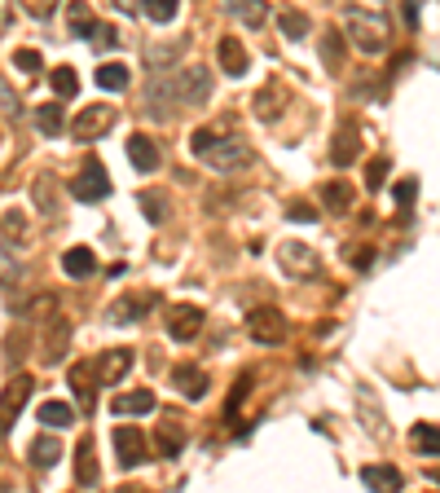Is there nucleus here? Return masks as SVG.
I'll use <instances>...</instances> for the list:
<instances>
[{
  "label": "nucleus",
  "mask_w": 440,
  "mask_h": 493,
  "mask_svg": "<svg viewBox=\"0 0 440 493\" xmlns=\"http://www.w3.org/2000/svg\"><path fill=\"white\" fill-rule=\"evenodd\" d=\"M159 98H172V102H181V106H203L208 98H212V75H208V67H172V71H154V80H150V89H145V106H154Z\"/></svg>",
  "instance_id": "obj_1"
},
{
  "label": "nucleus",
  "mask_w": 440,
  "mask_h": 493,
  "mask_svg": "<svg viewBox=\"0 0 440 493\" xmlns=\"http://www.w3.org/2000/svg\"><path fill=\"white\" fill-rule=\"evenodd\" d=\"M190 150H194V159L212 163L216 172H238V168L251 163V145H247L242 137H220L212 128H199V132L190 137Z\"/></svg>",
  "instance_id": "obj_2"
},
{
  "label": "nucleus",
  "mask_w": 440,
  "mask_h": 493,
  "mask_svg": "<svg viewBox=\"0 0 440 493\" xmlns=\"http://www.w3.org/2000/svg\"><path fill=\"white\" fill-rule=\"evenodd\" d=\"M343 35L361 49V53H383L392 31H388V18L383 13H365L361 4H348L343 9Z\"/></svg>",
  "instance_id": "obj_3"
},
{
  "label": "nucleus",
  "mask_w": 440,
  "mask_h": 493,
  "mask_svg": "<svg viewBox=\"0 0 440 493\" xmlns=\"http://www.w3.org/2000/svg\"><path fill=\"white\" fill-rule=\"evenodd\" d=\"M247 335H251L255 344H282V340H287V313L273 309V304L251 309V313H247Z\"/></svg>",
  "instance_id": "obj_4"
},
{
  "label": "nucleus",
  "mask_w": 440,
  "mask_h": 493,
  "mask_svg": "<svg viewBox=\"0 0 440 493\" xmlns=\"http://www.w3.org/2000/svg\"><path fill=\"white\" fill-rule=\"evenodd\" d=\"M31 392H35V379H31V374H13V379L4 383V392H0V436L13 432V419L22 414V405L31 401Z\"/></svg>",
  "instance_id": "obj_5"
},
{
  "label": "nucleus",
  "mask_w": 440,
  "mask_h": 493,
  "mask_svg": "<svg viewBox=\"0 0 440 493\" xmlns=\"http://www.w3.org/2000/svg\"><path fill=\"white\" fill-rule=\"evenodd\" d=\"M71 194H75L80 203H102V199H110V176H106V168H102V159H89V163L80 168V176L71 181Z\"/></svg>",
  "instance_id": "obj_6"
},
{
  "label": "nucleus",
  "mask_w": 440,
  "mask_h": 493,
  "mask_svg": "<svg viewBox=\"0 0 440 493\" xmlns=\"http://www.w3.org/2000/svg\"><path fill=\"white\" fill-rule=\"evenodd\" d=\"M110 123H114V106L106 102H93L89 111H80L75 123H71V132H75V141H98V137H106Z\"/></svg>",
  "instance_id": "obj_7"
},
{
  "label": "nucleus",
  "mask_w": 440,
  "mask_h": 493,
  "mask_svg": "<svg viewBox=\"0 0 440 493\" xmlns=\"http://www.w3.org/2000/svg\"><path fill=\"white\" fill-rule=\"evenodd\" d=\"M114 458H119V467L123 472H132V467H141L150 454H145V436H141V427H114Z\"/></svg>",
  "instance_id": "obj_8"
},
{
  "label": "nucleus",
  "mask_w": 440,
  "mask_h": 493,
  "mask_svg": "<svg viewBox=\"0 0 440 493\" xmlns=\"http://www.w3.org/2000/svg\"><path fill=\"white\" fill-rule=\"evenodd\" d=\"M199 331H203V309L199 304H172L168 309V335L177 344H190Z\"/></svg>",
  "instance_id": "obj_9"
},
{
  "label": "nucleus",
  "mask_w": 440,
  "mask_h": 493,
  "mask_svg": "<svg viewBox=\"0 0 440 493\" xmlns=\"http://www.w3.org/2000/svg\"><path fill=\"white\" fill-rule=\"evenodd\" d=\"M132 362H137V353H132V348H106V353L98 357L93 374H98V383H123V379H128V370H132Z\"/></svg>",
  "instance_id": "obj_10"
},
{
  "label": "nucleus",
  "mask_w": 440,
  "mask_h": 493,
  "mask_svg": "<svg viewBox=\"0 0 440 493\" xmlns=\"http://www.w3.org/2000/svg\"><path fill=\"white\" fill-rule=\"evenodd\" d=\"M216 62H220V71H224L229 80H242V75H247V67H251V58H247V49H242V40H238V35H220Z\"/></svg>",
  "instance_id": "obj_11"
},
{
  "label": "nucleus",
  "mask_w": 440,
  "mask_h": 493,
  "mask_svg": "<svg viewBox=\"0 0 440 493\" xmlns=\"http://www.w3.org/2000/svg\"><path fill=\"white\" fill-rule=\"evenodd\" d=\"M71 392H75V401H80V410H98V374L93 366H84V362H75L71 366Z\"/></svg>",
  "instance_id": "obj_12"
},
{
  "label": "nucleus",
  "mask_w": 440,
  "mask_h": 493,
  "mask_svg": "<svg viewBox=\"0 0 440 493\" xmlns=\"http://www.w3.org/2000/svg\"><path fill=\"white\" fill-rule=\"evenodd\" d=\"M128 159H132L137 172H154L159 168V141L145 137V132H132L128 137Z\"/></svg>",
  "instance_id": "obj_13"
},
{
  "label": "nucleus",
  "mask_w": 440,
  "mask_h": 493,
  "mask_svg": "<svg viewBox=\"0 0 440 493\" xmlns=\"http://www.w3.org/2000/svg\"><path fill=\"white\" fill-rule=\"evenodd\" d=\"M110 410H114L119 419H132V414H150V410H154V392H150V387H132V392H119V396L110 401Z\"/></svg>",
  "instance_id": "obj_14"
},
{
  "label": "nucleus",
  "mask_w": 440,
  "mask_h": 493,
  "mask_svg": "<svg viewBox=\"0 0 440 493\" xmlns=\"http://www.w3.org/2000/svg\"><path fill=\"white\" fill-rule=\"evenodd\" d=\"M287 98H291V93H287V84H278V80H273V84H264V89L255 93V115H260L264 123L278 120V115L287 111Z\"/></svg>",
  "instance_id": "obj_15"
},
{
  "label": "nucleus",
  "mask_w": 440,
  "mask_h": 493,
  "mask_svg": "<svg viewBox=\"0 0 440 493\" xmlns=\"http://www.w3.org/2000/svg\"><path fill=\"white\" fill-rule=\"evenodd\" d=\"M62 269H67V278L89 282V278L98 273V255H93L89 246H71V251H62Z\"/></svg>",
  "instance_id": "obj_16"
},
{
  "label": "nucleus",
  "mask_w": 440,
  "mask_h": 493,
  "mask_svg": "<svg viewBox=\"0 0 440 493\" xmlns=\"http://www.w3.org/2000/svg\"><path fill=\"white\" fill-rule=\"evenodd\" d=\"M181 450H185V427H181L177 414H163V419H159V454H163V458H177Z\"/></svg>",
  "instance_id": "obj_17"
},
{
  "label": "nucleus",
  "mask_w": 440,
  "mask_h": 493,
  "mask_svg": "<svg viewBox=\"0 0 440 493\" xmlns=\"http://www.w3.org/2000/svg\"><path fill=\"white\" fill-rule=\"evenodd\" d=\"M172 383H177V392L190 396V401H203V396H208V370H199V366H177L172 370Z\"/></svg>",
  "instance_id": "obj_18"
},
{
  "label": "nucleus",
  "mask_w": 440,
  "mask_h": 493,
  "mask_svg": "<svg viewBox=\"0 0 440 493\" xmlns=\"http://www.w3.org/2000/svg\"><path fill=\"white\" fill-rule=\"evenodd\" d=\"M361 485L392 493V489H401V485H405V476H401L397 467H388V463H365V467H361Z\"/></svg>",
  "instance_id": "obj_19"
},
{
  "label": "nucleus",
  "mask_w": 440,
  "mask_h": 493,
  "mask_svg": "<svg viewBox=\"0 0 440 493\" xmlns=\"http://www.w3.org/2000/svg\"><path fill=\"white\" fill-rule=\"evenodd\" d=\"M22 282V260H18V243L0 230V286Z\"/></svg>",
  "instance_id": "obj_20"
},
{
  "label": "nucleus",
  "mask_w": 440,
  "mask_h": 493,
  "mask_svg": "<svg viewBox=\"0 0 440 493\" xmlns=\"http://www.w3.org/2000/svg\"><path fill=\"white\" fill-rule=\"evenodd\" d=\"M67 344H71V326H67V317L53 313V326H49V335H44V362H49V366L62 362V357H67Z\"/></svg>",
  "instance_id": "obj_21"
},
{
  "label": "nucleus",
  "mask_w": 440,
  "mask_h": 493,
  "mask_svg": "<svg viewBox=\"0 0 440 493\" xmlns=\"http://www.w3.org/2000/svg\"><path fill=\"white\" fill-rule=\"evenodd\" d=\"M278 260H282V269H287V273H318V255H313L309 246L282 243V251H278Z\"/></svg>",
  "instance_id": "obj_22"
},
{
  "label": "nucleus",
  "mask_w": 440,
  "mask_h": 493,
  "mask_svg": "<svg viewBox=\"0 0 440 493\" xmlns=\"http://www.w3.org/2000/svg\"><path fill=\"white\" fill-rule=\"evenodd\" d=\"M145 309H154V295H128V300H119V304L110 309V322H114V326H123V322H141Z\"/></svg>",
  "instance_id": "obj_23"
},
{
  "label": "nucleus",
  "mask_w": 440,
  "mask_h": 493,
  "mask_svg": "<svg viewBox=\"0 0 440 493\" xmlns=\"http://www.w3.org/2000/svg\"><path fill=\"white\" fill-rule=\"evenodd\" d=\"M27 454H31V467H35V472H49V467H58L62 445H58L53 436H35V441L27 445Z\"/></svg>",
  "instance_id": "obj_24"
},
{
  "label": "nucleus",
  "mask_w": 440,
  "mask_h": 493,
  "mask_svg": "<svg viewBox=\"0 0 440 493\" xmlns=\"http://www.w3.org/2000/svg\"><path fill=\"white\" fill-rule=\"evenodd\" d=\"M357 154H361V137H357L352 128H343V132L330 141V159H334V168H348V163H357Z\"/></svg>",
  "instance_id": "obj_25"
},
{
  "label": "nucleus",
  "mask_w": 440,
  "mask_h": 493,
  "mask_svg": "<svg viewBox=\"0 0 440 493\" xmlns=\"http://www.w3.org/2000/svg\"><path fill=\"white\" fill-rule=\"evenodd\" d=\"M75 481H80V485H98V454H93V436H84V441H80V450H75Z\"/></svg>",
  "instance_id": "obj_26"
},
{
  "label": "nucleus",
  "mask_w": 440,
  "mask_h": 493,
  "mask_svg": "<svg viewBox=\"0 0 440 493\" xmlns=\"http://www.w3.org/2000/svg\"><path fill=\"white\" fill-rule=\"evenodd\" d=\"M31 194H35L40 216H49V221H53V216H58V181L44 172V176H35V190H31Z\"/></svg>",
  "instance_id": "obj_27"
},
{
  "label": "nucleus",
  "mask_w": 440,
  "mask_h": 493,
  "mask_svg": "<svg viewBox=\"0 0 440 493\" xmlns=\"http://www.w3.org/2000/svg\"><path fill=\"white\" fill-rule=\"evenodd\" d=\"M35 419H40L44 427H53V432H62V427H71V423H75V410H71L67 401H44Z\"/></svg>",
  "instance_id": "obj_28"
},
{
  "label": "nucleus",
  "mask_w": 440,
  "mask_h": 493,
  "mask_svg": "<svg viewBox=\"0 0 440 493\" xmlns=\"http://www.w3.org/2000/svg\"><path fill=\"white\" fill-rule=\"evenodd\" d=\"M322 203H326L334 216H343V212L352 207V185H348V181H339V176L326 181V185H322Z\"/></svg>",
  "instance_id": "obj_29"
},
{
  "label": "nucleus",
  "mask_w": 440,
  "mask_h": 493,
  "mask_svg": "<svg viewBox=\"0 0 440 493\" xmlns=\"http://www.w3.org/2000/svg\"><path fill=\"white\" fill-rule=\"evenodd\" d=\"M410 441H414V450H419V454L440 458V427H436V423H414V427H410Z\"/></svg>",
  "instance_id": "obj_30"
},
{
  "label": "nucleus",
  "mask_w": 440,
  "mask_h": 493,
  "mask_svg": "<svg viewBox=\"0 0 440 493\" xmlns=\"http://www.w3.org/2000/svg\"><path fill=\"white\" fill-rule=\"evenodd\" d=\"M224 4H229V13H233L238 22H247V27H264V18H269L264 0H224Z\"/></svg>",
  "instance_id": "obj_31"
},
{
  "label": "nucleus",
  "mask_w": 440,
  "mask_h": 493,
  "mask_svg": "<svg viewBox=\"0 0 440 493\" xmlns=\"http://www.w3.org/2000/svg\"><path fill=\"white\" fill-rule=\"evenodd\" d=\"M128 80H132V75H128L123 62H102V67H98V89H106V93H123Z\"/></svg>",
  "instance_id": "obj_32"
},
{
  "label": "nucleus",
  "mask_w": 440,
  "mask_h": 493,
  "mask_svg": "<svg viewBox=\"0 0 440 493\" xmlns=\"http://www.w3.org/2000/svg\"><path fill=\"white\" fill-rule=\"evenodd\" d=\"M278 27H282L287 40H304V35H309V13H300V9H282V13H278Z\"/></svg>",
  "instance_id": "obj_33"
},
{
  "label": "nucleus",
  "mask_w": 440,
  "mask_h": 493,
  "mask_svg": "<svg viewBox=\"0 0 440 493\" xmlns=\"http://www.w3.org/2000/svg\"><path fill=\"white\" fill-rule=\"evenodd\" d=\"M177 9H181V0H141V13H145L154 27L172 22V18H177Z\"/></svg>",
  "instance_id": "obj_34"
},
{
  "label": "nucleus",
  "mask_w": 440,
  "mask_h": 493,
  "mask_svg": "<svg viewBox=\"0 0 440 493\" xmlns=\"http://www.w3.org/2000/svg\"><path fill=\"white\" fill-rule=\"evenodd\" d=\"M251 387H255V374L247 370V374H242V379L233 383V396L224 401V419H238V410H242V401L251 396Z\"/></svg>",
  "instance_id": "obj_35"
},
{
  "label": "nucleus",
  "mask_w": 440,
  "mask_h": 493,
  "mask_svg": "<svg viewBox=\"0 0 440 493\" xmlns=\"http://www.w3.org/2000/svg\"><path fill=\"white\" fill-rule=\"evenodd\" d=\"M84 40H89V44H93V49H98V53H110V49H114V44H119V31H114V27H110V22H93V27H89V35H84Z\"/></svg>",
  "instance_id": "obj_36"
},
{
  "label": "nucleus",
  "mask_w": 440,
  "mask_h": 493,
  "mask_svg": "<svg viewBox=\"0 0 440 493\" xmlns=\"http://www.w3.org/2000/svg\"><path fill=\"white\" fill-rule=\"evenodd\" d=\"M35 128H40L44 137H58V132H62V106H58V102L40 106V111H35Z\"/></svg>",
  "instance_id": "obj_37"
},
{
  "label": "nucleus",
  "mask_w": 440,
  "mask_h": 493,
  "mask_svg": "<svg viewBox=\"0 0 440 493\" xmlns=\"http://www.w3.org/2000/svg\"><path fill=\"white\" fill-rule=\"evenodd\" d=\"M67 18H71V35H80V40H84V35H89V27H93V22H98V18H93V9H89V4H84V0H75V4H71V13H67Z\"/></svg>",
  "instance_id": "obj_38"
},
{
  "label": "nucleus",
  "mask_w": 440,
  "mask_h": 493,
  "mask_svg": "<svg viewBox=\"0 0 440 493\" xmlns=\"http://www.w3.org/2000/svg\"><path fill=\"white\" fill-rule=\"evenodd\" d=\"M53 93L58 98H75L80 93V75L71 67H53Z\"/></svg>",
  "instance_id": "obj_39"
},
{
  "label": "nucleus",
  "mask_w": 440,
  "mask_h": 493,
  "mask_svg": "<svg viewBox=\"0 0 440 493\" xmlns=\"http://www.w3.org/2000/svg\"><path fill=\"white\" fill-rule=\"evenodd\" d=\"M322 62H326L330 71L343 62V31H330L326 40H322Z\"/></svg>",
  "instance_id": "obj_40"
},
{
  "label": "nucleus",
  "mask_w": 440,
  "mask_h": 493,
  "mask_svg": "<svg viewBox=\"0 0 440 493\" xmlns=\"http://www.w3.org/2000/svg\"><path fill=\"white\" fill-rule=\"evenodd\" d=\"M414 199H419V176H405V181H397V203H401V216H410Z\"/></svg>",
  "instance_id": "obj_41"
},
{
  "label": "nucleus",
  "mask_w": 440,
  "mask_h": 493,
  "mask_svg": "<svg viewBox=\"0 0 440 493\" xmlns=\"http://www.w3.org/2000/svg\"><path fill=\"white\" fill-rule=\"evenodd\" d=\"M383 181H388V159H374V163L365 168V190H370V194H379V190H383Z\"/></svg>",
  "instance_id": "obj_42"
},
{
  "label": "nucleus",
  "mask_w": 440,
  "mask_h": 493,
  "mask_svg": "<svg viewBox=\"0 0 440 493\" xmlns=\"http://www.w3.org/2000/svg\"><path fill=\"white\" fill-rule=\"evenodd\" d=\"M13 67H18L22 75H35L44 62H40V53H35V49H18V53H13Z\"/></svg>",
  "instance_id": "obj_43"
},
{
  "label": "nucleus",
  "mask_w": 440,
  "mask_h": 493,
  "mask_svg": "<svg viewBox=\"0 0 440 493\" xmlns=\"http://www.w3.org/2000/svg\"><path fill=\"white\" fill-rule=\"evenodd\" d=\"M141 212H145V221H154V225L168 221V207H163V199H154V194H141Z\"/></svg>",
  "instance_id": "obj_44"
},
{
  "label": "nucleus",
  "mask_w": 440,
  "mask_h": 493,
  "mask_svg": "<svg viewBox=\"0 0 440 493\" xmlns=\"http://www.w3.org/2000/svg\"><path fill=\"white\" fill-rule=\"evenodd\" d=\"M318 216H322V212L309 207V203H291V207H287V221H291V225H313Z\"/></svg>",
  "instance_id": "obj_45"
},
{
  "label": "nucleus",
  "mask_w": 440,
  "mask_h": 493,
  "mask_svg": "<svg viewBox=\"0 0 440 493\" xmlns=\"http://www.w3.org/2000/svg\"><path fill=\"white\" fill-rule=\"evenodd\" d=\"M343 255H348V264H352V269H361V273L374 264V246H343Z\"/></svg>",
  "instance_id": "obj_46"
},
{
  "label": "nucleus",
  "mask_w": 440,
  "mask_h": 493,
  "mask_svg": "<svg viewBox=\"0 0 440 493\" xmlns=\"http://www.w3.org/2000/svg\"><path fill=\"white\" fill-rule=\"evenodd\" d=\"M18 4H22V9L31 13V18H49V13H53V9L62 4V0H18Z\"/></svg>",
  "instance_id": "obj_47"
},
{
  "label": "nucleus",
  "mask_w": 440,
  "mask_h": 493,
  "mask_svg": "<svg viewBox=\"0 0 440 493\" xmlns=\"http://www.w3.org/2000/svg\"><path fill=\"white\" fill-rule=\"evenodd\" d=\"M22 353H27V340H22V335L13 331V335H9V362L18 366V357H22Z\"/></svg>",
  "instance_id": "obj_48"
},
{
  "label": "nucleus",
  "mask_w": 440,
  "mask_h": 493,
  "mask_svg": "<svg viewBox=\"0 0 440 493\" xmlns=\"http://www.w3.org/2000/svg\"><path fill=\"white\" fill-rule=\"evenodd\" d=\"M9 22H13V0H0V35L9 31Z\"/></svg>",
  "instance_id": "obj_49"
},
{
  "label": "nucleus",
  "mask_w": 440,
  "mask_h": 493,
  "mask_svg": "<svg viewBox=\"0 0 440 493\" xmlns=\"http://www.w3.org/2000/svg\"><path fill=\"white\" fill-rule=\"evenodd\" d=\"M405 18H410V27L419 22V0H405Z\"/></svg>",
  "instance_id": "obj_50"
},
{
  "label": "nucleus",
  "mask_w": 440,
  "mask_h": 493,
  "mask_svg": "<svg viewBox=\"0 0 440 493\" xmlns=\"http://www.w3.org/2000/svg\"><path fill=\"white\" fill-rule=\"evenodd\" d=\"M432 481H436V485H440V467H432Z\"/></svg>",
  "instance_id": "obj_51"
},
{
  "label": "nucleus",
  "mask_w": 440,
  "mask_h": 493,
  "mask_svg": "<svg viewBox=\"0 0 440 493\" xmlns=\"http://www.w3.org/2000/svg\"><path fill=\"white\" fill-rule=\"evenodd\" d=\"M114 4H132V0H114Z\"/></svg>",
  "instance_id": "obj_52"
}]
</instances>
